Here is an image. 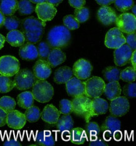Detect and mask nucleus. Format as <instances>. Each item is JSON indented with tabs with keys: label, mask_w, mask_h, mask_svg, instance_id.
Listing matches in <instances>:
<instances>
[{
	"label": "nucleus",
	"mask_w": 136,
	"mask_h": 146,
	"mask_svg": "<svg viewBox=\"0 0 136 146\" xmlns=\"http://www.w3.org/2000/svg\"><path fill=\"white\" fill-rule=\"evenodd\" d=\"M46 23L37 18L30 17L22 22V30L28 42L36 44L40 41L45 32Z\"/></svg>",
	"instance_id": "nucleus-1"
},
{
	"label": "nucleus",
	"mask_w": 136,
	"mask_h": 146,
	"mask_svg": "<svg viewBox=\"0 0 136 146\" xmlns=\"http://www.w3.org/2000/svg\"><path fill=\"white\" fill-rule=\"evenodd\" d=\"M71 33L64 25H57L50 29L47 35V43L51 48H62L67 46L71 40Z\"/></svg>",
	"instance_id": "nucleus-2"
},
{
	"label": "nucleus",
	"mask_w": 136,
	"mask_h": 146,
	"mask_svg": "<svg viewBox=\"0 0 136 146\" xmlns=\"http://www.w3.org/2000/svg\"><path fill=\"white\" fill-rule=\"evenodd\" d=\"M33 98L41 103H47L52 100L54 95L53 87L45 80H37L32 87Z\"/></svg>",
	"instance_id": "nucleus-3"
},
{
	"label": "nucleus",
	"mask_w": 136,
	"mask_h": 146,
	"mask_svg": "<svg viewBox=\"0 0 136 146\" xmlns=\"http://www.w3.org/2000/svg\"><path fill=\"white\" fill-rule=\"evenodd\" d=\"M15 88L19 90H26L33 87L37 79L33 72L28 69H20L14 75Z\"/></svg>",
	"instance_id": "nucleus-4"
},
{
	"label": "nucleus",
	"mask_w": 136,
	"mask_h": 146,
	"mask_svg": "<svg viewBox=\"0 0 136 146\" xmlns=\"http://www.w3.org/2000/svg\"><path fill=\"white\" fill-rule=\"evenodd\" d=\"M85 95L90 98H98L104 93L105 83L101 78L93 76L84 81Z\"/></svg>",
	"instance_id": "nucleus-5"
},
{
	"label": "nucleus",
	"mask_w": 136,
	"mask_h": 146,
	"mask_svg": "<svg viewBox=\"0 0 136 146\" xmlns=\"http://www.w3.org/2000/svg\"><path fill=\"white\" fill-rule=\"evenodd\" d=\"M20 69V64L16 57L12 56H3L0 57V74L12 77Z\"/></svg>",
	"instance_id": "nucleus-6"
},
{
	"label": "nucleus",
	"mask_w": 136,
	"mask_h": 146,
	"mask_svg": "<svg viewBox=\"0 0 136 146\" xmlns=\"http://www.w3.org/2000/svg\"><path fill=\"white\" fill-rule=\"evenodd\" d=\"M108 106L109 105L108 102L103 98L100 97L92 98L90 103L88 112L84 118L86 122L89 121L92 117L106 113L108 110Z\"/></svg>",
	"instance_id": "nucleus-7"
},
{
	"label": "nucleus",
	"mask_w": 136,
	"mask_h": 146,
	"mask_svg": "<svg viewBox=\"0 0 136 146\" xmlns=\"http://www.w3.org/2000/svg\"><path fill=\"white\" fill-rule=\"evenodd\" d=\"M117 28L122 33H131L135 32L136 30V18L132 13H124L117 17L116 20Z\"/></svg>",
	"instance_id": "nucleus-8"
},
{
	"label": "nucleus",
	"mask_w": 136,
	"mask_h": 146,
	"mask_svg": "<svg viewBox=\"0 0 136 146\" xmlns=\"http://www.w3.org/2000/svg\"><path fill=\"white\" fill-rule=\"evenodd\" d=\"M130 104L128 99L125 96H119L111 100L108 106L110 114L116 117H120L127 113L129 110Z\"/></svg>",
	"instance_id": "nucleus-9"
},
{
	"label": "nucleus",
	"mask_w": 136,
	"mask_h": 146,
	"mask_svg": "<svg viewBox=\"0 0 136 146\" xmlns=\"http://www.w3.org/2000/svg\"><path fill=\"white\" fill-rule=\"evenodd\" d=\"M125 44V38L120 30L115 27L110 29L105 35V45L109 48H116Z\"/></svg>",
	"instance_id": "nucleus-10"
},
{
	"label": "nucleus",
	"mask_w": 136,
	"mask_h": 146,
	"mask_svg": "<svg viewBox=\"0 0 136 146\" xmlns=\"http://www.w3.org/2000/svg\"><path fill=\"white\" fill-rule=\"evenodd\" d=\"M93 67L89 60L80 59L75 62L72 69L73 74L80 80H87L91 75Z\"/></svg>",
	"instance_id": "nucleus-11"
},
{
	"label": "nucleus",
	"mask_w": 136,
	"mask_h": 146,
	"mask_svg": "<svg viewBox=\"0 0 136 146\" xmlns=\"http://www.w3.org/2000/svg\"><path fill=\"white\" fill-rule=\"evenodd\" d=\"M91 100L92 98L86 95H81L73 98L72 100V112L78 117L85 118L88 112Z\"/></svg>",
	"instance_id": "nucleus-12"
},
{
	"label": "nucleus",
	"mask_w": 136,
	"mask_h": 146,
	"mask_svg": "<svg viewBox=\"0 0 136 146\" xmlns=\"http://www.w3.org/2000/svg\"><path fill=\"white\" fill-rule=\"evenodd\" d=\"M133 50L127 44H124L116 48L114 52V63L117 66H124L131 61Z\"/></svg>",
	"instance_id": "nucleus-13"
},
{
	"label": "nucleus",
	"mask_w": 136,
	"mask_h": 146,
	"mask_svg": "<svg viewBox=\"0 0 136 146\" xmlns=\"http://www.w3.org/2000/svg\"><path fill=\"white\" fill-rule=\"evenodd\" d=\"M35 10L38 15V19L44 22L52 20L57 12V9L54 6L47 2L37 4Z\"/></svg>",
	"instance_id": "nucleus-14"
},
{
	"label": "nucleus",
	"mask_w": 136,
	"mask_h": 146,
	"mask_svg": "<svg viewBox=\"0 0 136 146\" xmlns=\"http://www.w3.org/2000/svg\"><path fill=\"white\" fill-rule=\"evenodd\" d=\"M26 123L25 114L22 112L13 110L7 113V124L8 126L14 130L22 129Z\"/></svg>",
	"instance_id": "nucleus-15"
},
{
	"label": "nucleus",
	"mask_w": 136,
	"mask_h": 146,
	"mask_svg": "<svg viewBox=\"0 0 136 146\" xmlns=\"http://www.w3.org/2000/svg\"><path fill=\"white\" fill-rule=\"evenodd\" d=\"M33 72L37 80H46L52 74V67L47 60L39 59L33 66Z\"/></svg>",
	"instance_id": "nucleus-16"
},
{
	"label": "nucleus",
	"mask_w": 136,
	"mask_h": 146,
	"mask_svg": "<svg viewBox=\"0 0 136 146\" xmlns=\"http://www.w3.org/2000/svg\"><path fill=\"white\" fill-rule=\"evenodd\" d=\"M121 129V122L120 120L113 115L108 116L102 123L101 127V131L105 135H108L112 137L117 131H120Z\"/></svg>",
	"instance_id": "nucleus-17"
},
{
	"label": "nucleus",
	"mask_w": 136,
	"mask_h": 146,
	"mask_svg": "<svg viewBox=\"0 0 136 146\" xmlns=\"http://www.w3.org/2000/svg\"><path fill=\"white\" fill-rule=\"evenodd\" d=\"M65 84L66 93L70 96L75 98L78 96L85 95L84 82L79 79L73 77Z\"/></svg>",
	"instance_id": "nucleus-18"
},
{
	"label": "nucleus",
	"mask_w": 136,
	"mask_h": 146,
	"mask_svg": "<svg viewBox=\"0 0 136 146\" xmlns=\"http://www.w3.org/2000/svg\"><path fill=\"white\" fill-rule=\"evenodd\" d=\"M97 18L103 25L109 26L116 22L117 15L116 11L111 7L102 6L97 11Z\"/></svg>",
	"instance_id": "nucleus-19"
},
{
	"label": "nucleus",
	"mask_w": 136,
	"mask_h": 146,
	"mask_svg": "<svg viewBox=\"0 0 136 146\" xmlns=\"http://www.w3.org/2000/svg\"><path fill=\"white\" fill-rule=\"evenodd\" d=\"M60 117L59 110L52 104L45 106L41 113V119L49 124H55Z\"/></svg>",
	"instance_id": "nucleus-20"
},
{
	"label": "nucleus",
	"mask_w": 136,
	"mask_h": 146,
	"mask_svg": "<svg viewBox=\"0 0 136 146\" xmlns=\"http://www.w3.org/2000/svg\"><path fill=\"white\" fill-rule=\"evenodd\" d=\"M19 56L23 60H35L38 57L37 48L33 44L27 42L20 47Z\"/></svg>",
	"instance_id": "nucleus-21"
},
{
	"label": "nucleus",
	"mask_w": 136,
	"mask_h": 146,
	"mask_svg": "<svg viewBox=\"0 0 136 146\" xmlns=\"http://www.w3.org/2000/svg\"><path fill=\"white\" fill-rule=\"evenodd\" d=\"M66 58L65 54L60 48H53L48 55L47 61L52 68H54L64 62Z\"/></svg>",
	"instance_id": "nucleus-22"
},
{
	"label": "nucleus",
	"mask_w": 136,
	"mask_h": 146,
	"mask_svg": "<svg viewBox=\"0 0 136 146\" xmlns=\"http://www.w3.org/2000/svg\"><path fill=\"white\" fill-rule=\"evenodd\" d=\"M73 75L72 69L70 67H60L55 71L53 80L57 84H65L72 78H73Z\"/></svg>",
	"instance_id": "nucleus-23"
},
{
	"label": "nucleus",
	"mask_w": 136,
	"mask_h": 146,
	"mask_svg": "<svg viewBox=\"0 0 136 146\" xmlns=\"http://www.w3.org/2000/svg\"><path fill=\"white\" fill-rule=\"evenodd\" d=\"M122 89L119 81L109 82L105 85L104 93L108 100H112L121 95Z\"/></svg>",
	"instance_id": "nucleus-24"
},
{
	"label": "nucleus",
	"mask_w": 136,
	"mask_h": 146,
	"mask_svg": "<svg viewBox=\"0 0 136 146\" xmlns=\"http://www.w3.org/2000/svg\"><path fill=\"white\" fill-rule=\"evenodd\" d=\"M25 36L23 33L19 30H14L8 33L6 40L13 47H21L25 44Z\"/></svg>",
	"instance_id": "nucleus-25"
},
{
	"label": "nucleus",
	"mask_w": 136,
	"mask_h": 146,
	"mask_svg": "<svg viewBox=\"0 0 136 146\" xmlns=\"http://www.w3.org/2000/svg\"><path fill=\"white\" fill-rule=\"evenodd\" d=\"M37 145L43 146H53L55 144V139L51 132L43 130L37 133L35 141Z\"/></svg>",
	"instance_id": "nucleus-26"
},
{
	"label": "nucleus",
	"mask_w": 136,
	"mask_h": 146,
	"mask_svg": "<svg viewBox=\"0 0 136 146\" xmlns=\"http://www.w3.org/2000/svg\"><path fill=\"white\" fill-rule=\"evenodd\" d=\"M56 127L59 132H70L74 126V121L73 118L70 115H63L60 117L57 121Z\"/></svg>",
	"instance_id": "nucleus-27"
},
{
	"label": "nucleus",
	"mask_w": 136,
	"mask_h": 146,
	"mask_svg": "<svg viewBox=\"0 0 136 146\" xmlns=\"http://www.w3.org/2000/svg\"><path fill=\"white\" fill-rule=\"evenodd\" d=\"M18 2L17 0H1L0 11L5 16H13L18 10Z\"/></svg>",
	"instance_id": "nucleus-28"
},
{
	"label": "nucleus",
	"mask_w": 136,
	"mask_h": 146,
	"mask_svg": "<svg viewBox=\"0 0 136 146\" xmlns=\"http://www.w3.org/2000/svg\"><path fill=\"white\" fill-rule=\"evenodd\" d=\"M70 132L69 138L70 141L75 144H82L87 139L85 130L81 128H73Z\"/></svg>",
	"instance_id": "nucleus-29"
},
{
	"label": "nucleus",
	"mask_w": 136,
	"mask_h": 146,
	"mask_svg": "<svg viewBox=\"0 0 136 146\" xmlns=\"http://www.w3.org/2000/svg\"><path fill=\"white\" fill-rule=\"evenodd\" d=\"M34 100L33 94L30 91H25L17 96L18 105L23 109H27L32 106L34 103Z\"/></svg>",
	"instance_id": "nucleus-30"
},
{
	"label": "nucleus",
	"mask_w": 136,
	"mask_h": 146,
	"mask_svg": "<svg viewBox=\"0 0 136 146\" xmlns=\"http://www.w3.org/2000/svg\"><path fill=\"white\" fill-rule=\"evenodd\" d=\"M120 71V69L117 67L108 66L104 70L102 73L105 80L108 82L119 81Z\"/></svg>",
	"instance_id": "nucleus-31"
},
{
	"label": "nucleus",
	"mask_w": 136,
	"mask_h": 146,
	"mask_svg": "<svg viewBox=\"0 0 136 146\" xmlns=\"http://www.w3.org/2000/svg\"><path fill=\"white\" fill-rule=\"evenodd\" d=\"M24 114H25L26 121H29L30 123L36 122L41 117V111L40 108L33 105L26 109V111Z\"/></svg>",
	"instance_id": "nucleus-32"
},
{
	"label": "nucleus",
	"mask_w": 136,
	"mask_h": 146,
	"mask_svg": "<svg viewBox=\"0 0 136 146\" xmlns=\"http://www.w3.org/2000/svg\"><path fill=\"white\" fill-rule=\"evenodd\" d=\"M85 132L87 137L92 140V139L96 138L101 133V127L96 122L89 121L87 122L85 128Z\"/></svg>",
	"instance_id": "nucleus-33"
},
{
	"label": "nucleus",
	"mask_w": 136,
	"mask_h": 146,
	"mask_svg": "<svg viewBox=\"0 0 136 146\" xmlns=\"http://www.w3.org/2000/svg\"><path fill=\"white\" fill-rule=\"evenodd\" d=\"M15 88L14 80H11L10 77L0 76V93H7Z\"/></svg>",
	"instance_id": "nucleus-34"
},
{
	"label": "nucleus",
	"mask_w": 136,
	"mask_h": 146,
	"mask_svg": "<svg viewBox=\"0 0 136 146\" xmlns=\"http://www.w3.org/2000/svg\"><path fill=\"white\" fill-rule=\"evenodd\" d=\"M16 105V101L10 96H5L0 98V108L3 110L7 113L14 110Z\"/></svg>",
	"instance_id": "nucleus-35"
},
{
	"label": "nucleus",
	"mask_w": 136,
	"mask_h": 146,
	"mask_svg": "<svg viewBox=\"0 0 136 146\" xmlns=\"http://www.w3.org/2000/svg\"><path fill=\"white\" fill-rule=\"evenodd\" d=\"M18 10L22 15H29L33 13L35 9L30 0H20L18 2Z\"/></svg>",
	"instance_id": "nucleus-36"
},
{
	"label": "nucleus",
	"mask_w": 136,
	"mask_h": 146,
	"mask_svg": "<svg viewBox=\"0 0 136 146\" xmlns=\"http://www.w3.org/2000/svg\"><path fill=\"white\" fill-rule=\"evenodd\" d=\"M133 67H128L120 71V79L127 83L134 82L136 78V71Z\"/></svg>",
	"instance_id": "nucleus-37"
},
{
	"label": "nucleus",
	"mask_w": 136,
	"mask_h": 146,
	"mask_svg": "<svg viewBox=\"0 0 136 146\" xmlns=\"http://www.w3.org/2000/svg\"><path fill=\"white\" fill-rule=\"evenodd\" d=\"M90 11L87 8L81 7L76 9L74 13V17L78 23H84L89 20Z\"/></svg>",
	"instance_id": "nucleus-38"
},
{
	"label": "nucleus",
	"mask_w": 136,
	"mask_h": 146,
	"mask_svg": "<svg viewBox=\"0 0 136 146\" xmlns=\"http://www.w3.org/2000/svg\"><path fill=\"white\" fill-rule=\"evenodd\" d=\"M114 5L119 11L125 13L134 6V0H115Z\"/></svg>",
	"instance_id": "nucleus-39"
},
{
	"label": "nucleus",
	"mask_w": 136,
	"mask_h": 146,
	"mask_svg": "<svg viewBox=\"0 0 136 146\" xmlns=\"http://www.w3.org/2000/svg\"><path fill=\"white\" fill-rule=\"evenodd\" d=\"M20 24V21L16 17L13 16H7L5 17L3 26L8 30H17Z\"/></svg>",
	"instance_id": "nucleus-40"
},
{
	"label": "nucleus",
	"mask_w": 136,
	"mask_h": 146,
	"mask_svg": "<svg viewBox=\"0 0 136 146\" xmlns=\"http://www.w3.org/2000/svg\"><path fill=\"white\" fill-rule=\"evenodd\" d=\"M64 26L66 27L69 30H77L80 27V24L77 20L75 19L74 16L72 15H66L63 19Z\"/></svg>",
	"instance_id": "nucleus-41"
},
{
	"label": "nucleus",
	"mask_w": 136,
	"mask_h": 146,
	"mask_svg": "<svg viewBox=\"0 0 136 146\" xmlns=\"http://www.w3.org/2000/svg\"><path fill=\"white\" fill-rule=\"evenodd\" d=\"M38 57L40 59L45 60L47 59V57L49 55V53L51 51V47L46 42H41L39 43L38 45Z\"/></svg>",
	"instance_id": "nucleus-42"
},
{
	"label": "nucleus",
	"mask_w": 136,
	"mask_h": 146,
	"mask_svg": "<svg viewBox=\"0 0 136 146\" xmlns=\"http://www.w3.org/2000/svg\"><path fill=\"white\" fill-rule=\"evenodd\" d=\"M59 106L60 114L70 115L72 112V103L70 100L63 99L60 102Z\"/></svg>",
	"instance_id": "nucleus-43"
},
{
	"label": "nucleus",
	"mask_w": 136,
	"mask_h": 146,
	"mask_svg": "<svg viewBox=\"0 0 136 146\" xmlns=\"http://www.w3.org/2000/svg\"><path fill=\"white\" fill-rule=\"evenodd\" d=\"M124 95L129 98H135L136 96V84L135 83H129L125 84L123 88Z\"/></svg>",
	"instance_id": "nucleus-44"
},
{
	"label": "nucleus",
	"mask_w": 136,
	"mask_h": 146,
	"mask_svg": "<svg viewBox=\"0 0 136 146\" xmlns=\"http://www.w3.org/2000/svg\"><path fill=\"white\" fill-rule=\"evenodd\" d=\"M125 43L134 51L136 48V34L135 32L128 33L125 36Z\"/></svg>",
	"instance_id": "nucleus-45"
},
{
	"label": "nucleus",
	"mask_w": 136,
	"mask_h": 146,
	"mask_svg": "<svg viewBox=\"0 0 136 146\" xmlns=\"http://www.w3.org/2000/svg\"><path fill=\"white\" fill-rule=\"evenodd\" d=\"M68 3L72 7L78 9L83 7L86 3V1L85 0H68Z\"/></svg>",
	"instance_id": "nucleus-46"
},
{
	"label": "nucleus",
	"mask_w": 136,
	"mask_h": 146,
	"mask_svg": "<svg viewBox=\"0 0 136 146\" xmlns=\"http://www.w3.org/2000/svg\"><path fill=\"white\" fill-rule=\"evenodd\" d=\"M89 145L90 146H107L108 144L102 139L96 137L95 139H93V140H91Z\"/></svg>",
	"instance_id": "nucleus-47"
},
{
	"label": "nucleus",
	"mask_w": 136,
	"mask_h": 146,
	"mask_svg": "<svg viewBox=\"0 0 136 146\" xmlns=\"http://www.w3.org/2000/svg\"><path fill=\"white\" fill-rule=\"evenodd\" d=\"M3 145L5 146H21L22 144L18 141H17L16 139L10 138L5 141Z\"/></svg>",
	"instance_id": "nucleus-48"
},
{
	"label": "nucleus",
	"mask_w": 136,
	"mask_h": 146,
	"mask_svg": "<svg viewBox=\"0 0 136 146\" xmlns=\"http://www.w3.org/2000/svg\"><path fill=\"white\" fill-rule=\"evenodd\" d=\"M7 113L3 110L0 108V127L5 126L7 124Z\"/></svg>",
	"instance_id": "nucleus-49"
},
{
	"label": "nucleus",
	"mask_w": 136,
	"mask_h": 146,
	"mask_svg": "<svg viewBox=\"0 0 136 146\" xmlns=\"http://www.w3.org/2000/svg\"><path fill=\"white\" fill-rule=\"evenodd\" d=\"M115 0H95L99 5L101 6H108L113 3Z\"/></svg>",
	"instance_id": "nucleus-50"
},
{
	"label": "nucleus",
	"mask_w": 136,
	"mask_h": 146,
	"mask_svg": "<svg viewBox=\"0 0 136 146\" xmlns=\"http://www.w3.org/2000/svg\"><path fill=\"white\" fill-rule=\"evenodd\" d=\"M63 0H46V2L50 5H52L54 7L58 6Z\"/></svg>",
	"instance_id": "nucleus-51"
},
{
	"label": "nucleus",
	"mask_w": 136,
	"mask_h": 146,
	"mask_svg": "<svg viewBox=\"0 0 136 146\" xmlns=\"http://www.w3.org/2000/svg\"><path fill=\"white\" fill-rule=\"evenodd\" d=\"M131 61L132 64V67L136 69V51L134 50L132 52V55L131 59Z\"/></svg>",
	"instance_id": "nucleus-52"
},
{
	"label": "nucleus",
	"mask_w": 136,
	"mask_h": 146,
	"mask_svg": "<svg viewBox=\"0 0 136 146\" xmlns=\"http://www.w3.org/2000/svg\"><path fill=\"white\" fill-rule=\"evenodd\" d=\"M5 41L6 38L3 35L0 34V49H1V48H3V47H4Z\"/></svg>",
	"instance_id": "nucleus-53"
},
{
	"label": "nucleus",
	"mask_w": 136,
	"mask_h": 146,
	"mask_svg": "<svg viewBox=\"0 0 136 146\" xmlns=\"http://www.w3.org/2000/svg\"><path fill=\"white\" fill-rule=\"evenodd\" d=\"M5 19V15L3 14L1 11H0V28L3 26Z\"/></svg>",
	"instance_id": "nucleus-54"
},
{
	"label": "nucleus",
	"mask_w": 136,
	"mask_h": 146,
	"mask_svg": "<svg viewBox=\"0 0 136 146\" xmlns=\"http://www.w3.org/2000/svg\"><path fill=\"white\" fill-rule=\"evenodd\" d=\"M30 1L33 3L35 4H40V3H43L46 2V0H30Z\"/></svg>",
	"instance_id": "nucleus-55"
},
{
	"label": "nucleus",
	"mask_w": 136,
	"mask_h": 146,
	"mask_svg": "<svg viewBox=\"0 0 136 146\" xmlns=\"http://www.w3.org/2000/svg\"><path fill=\"white\" fill-rule=\"evenodd\" d=\"M131 11L132 12V14L134 15V16H135V15H136V6L135 5H134V6H133V7H132Z\"/></svg>",
	"instance_id": "nucleus-56"
}]
</instances>
